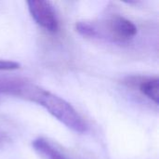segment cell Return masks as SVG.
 <instances>
[{
	"label": "cell",
	"instance_id": "cell-5",
	"mask_svg": "<svg viewBox=\"0 0 159 159\" xmlns=\"http://www.w3.org/2000/svg\"><path fill=\"white\" fill-rule=\"evenodd\" d=\"M139 90L155 103L159 101V79L157 77H146L138 83Z\"/></svg>",
	"mask_w": 159,
	"mask_h": 159
},
{
	"label": "cell",
	"instance_id": "cell-3",
	"mask_svg": "<svg viewBox=\"0 0 159 159\" xmlns=\"http://www.w3.org/2000/svg\"><path fill=\"white\" fill-rule=\"evenodd\" d=\"M28 10L34 20L49 33H56L60 28V21L56 9L51 2L44 0H31L26 2Z\"/></svg>",
	"mask_w": 159,
	"mask_h": 159
},
{
	"label": "cell",
	"instance_id": "cell-2",
	"mask_svg": "<svg viewBox=\"0 0 159 159\" xmlns=\"http://www.w3.org/2000/svg\"><path fill=\"white\" fill-rule=\"evenodd\" d=\"M30 102L44 107L52 116L76 133H86L89 126L79 113L64 99L37 86Z\"/></svg>",
	"mask_w": 159,
	"mask_h": 159
},
{
	"label": "cell",
	"instance_id": "cell-7",
	"mask_svg": "<svg viewBox=\"0 0 159 159\" xmlns=\"http://www.w3.org/2000/svg\"><path fill=\"white\" fill-rule=\"evenodd\" d=\"M10 142V139L7 134L4 133L3 131L0 130V148L4 147L6 144H7Z\"/></svg>",
	"mask_w": 159,
	"mask_h": 159
},
{
	"label": "cell",
	"instance_id": "cell-1",
	"mask_svg": "<svg viewBox=\"0 0 159 159\" xmlns=\"http://www.w3.org/2000/svg\"><path fill=\"white\" fill-rule=\"evenodd\" d=\"M75 30L84 37L116 44L129 42L138 33L137 26L131 20L118 14L107 16L100 20L78 21Z\"/></svg>",
	"mask_w": 159,
	"mask_h": 159
},
{
	"label": "cell",
	"instance_id": "cell-6",
	"mask_svg": "<svg viewBox=\"0 0 159 159\" xmlns=\"http://www.w3.org/2000/svg\"><path fill=\"white\" fill-rule=\"evenodd\" d=\"M20 80H2L0 81V94H7L16 96L18 95L20 86Z\"/></svg>",
	"mask_w": 159,
	"mask_h": 159
},
{
	"label": "cell",
	"instance_id": "cell-4",
	"mask_svg": "<svg viewBox=\"0 0 159 159\" xmlns=\"http://www.w3.org/2000/svg\"><path fill=\"white\" fill-rule=\"evenodd\" d=\"M34 150L43 159H66L65 157L48 140L39 137L33 141Z\"/></svg>",
	"mask_w": 159,
	"mask_h": 159
}]
</instances>
